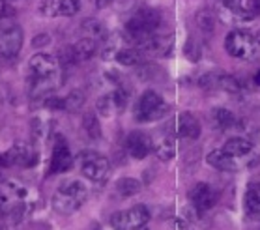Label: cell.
I'll return each mask as SVG.
<instances>
[{"mask_svg":"<svg viewBox=\"0 0 260 230\" xmlns=\"http://www.w3.org/2000/svg\"><path fill=\"white\" fill-rule=\"evenodd\" d=\"M159 26H161V13L155 8H141L125 23V38L137 49L142 42H146L150 36L155 34Z\"/></svg>","mask_w":260,"mask_h":230,"instance_id":"obj_1","label":"cell"},{"mask_svg":"<svg viewBox=\"0 0 260 230\" xmlns=\"http://www.w3.org/2000/svg\"><path fill=\"white\" fill-rule=\"evenodd\" d=\"M88 199V187L81 180H64L53 195V208L58 213H73Z\"/></svg>","mask_w":260,"mask_h":230,"instance_id":"obj_2","label":"cell"},{"mask_svg":"<svg viewBox=\"0 0 260 230\" xmlns=\"http://www.w3.org/2000/svg\"><path fill=\"white\" fill-rule=\"evenodd\" d=\"M226 53L240 60H254L260 54V47L254 36L243 30H232L225 38Z\"/></svg>","mask_w":260,"mask_h":230,"instance_id":"obj_3","label":"cell"},{"mask_svg":"<svg viewBox=\"0 0 260 230\" xmlns=\"http://www.w3.org/2000/svg\"><path fill=\"white\" fill-rule=\"evenodd\" d=\"M167 112H169V105L163 101V97L155 90H146L137 101L135 118L139 122H154L163 118Z\"/></svg>","mask_w":260,"mask_h":230,"instance_id":"obj_4","label":"cell"},{"mask_svg":"<svg viewBox=\"0 0 260 230\" xmlns=\"http://www.w3.org/2000/svg\"><path fill=\"white\" fill-rule=\"evenodd\" d=\"M23 28L17 23L6 21L0 24V58L12 60L23 47Z\"/></svg>","mask_w":260,"mask_h":230,"instance_id":"obj_5","label":"cell"},{"mask_svg":"<svg viewBox=\"0 0 260 230\" xmlns=\"http://www.w3.org/2000/svg\"><path fill=\"white\" fill-rule=\"evenodd\" d=\"M150 219V212L146 206L137 204V206L125 210V212H116L111 217V226L114 230H135L141 228L148 223Z\"/></svg>","mask_w":260,"mask_h":230,"instance_id":"obj_6","label":"cell"},{"mask_svg":"<svg viewBox=\"0 0 260 230\" xmlns=\"http://www.w3.org/2000/svg\"><path fill=\"white\" fill-rule=\"evenodd\" d=\"M79 163H81V172L84 176L94 180V182H101L105 180L109 171H111V165H109V159L105 155H101L98 152H84L81 153L79 157Z\"/></svg>","mask_w":260,"mask_h":230,"instance_id":"obj_7","label":"cell"},{"mask_svg":"<svg viewBox=\"0 0 260 230\" xmlns=\"http://www.w3.org/2000/svg\"><path fill=\"white\" fill-rule=\"evenodd\" d=\"M189 202L191 206L197 208L199 212H208V210H212L215 204H217V191L210 185V183H195L193 187L189 189Z\"/></svg>","mask_w":260,"mask_h":230,"instance_id":"obj_8","label":"cell"},{"mask_svg":"<svg viewBox=\"0 0 260 230\" xmlns=\"http://www.w3.org/2000/svg\"><path fill=\"white\" fill-rule=\"evenodd\" d=\"M38 161L36 157L34 148L24 144V142H19L15 146H12L6 153L0 155V165L10 167V165H19V167H32Z\"/></svg>","mask_w":260,"mask_h":230,"instance_id":"obj_9","label":"cell"},{"mask_svg":"<svg viewBox=\"0 0 260 230\" xmlns=\"http://www.w3.org/2000/svg\"><path fill=\"white\" fill-rule=\"evenodd\" d=\"M127 105V92L124 88H116L113 90L111 94L101 95L98 103H95V109L100 112L101 116L105 118H111L116 112H122Z\"/></svg>","mask_w":260,"mask_h":230,"instance_id":"obj_10","label":"cell"},{"mask_svg":"<svg viewBox=\"0 0 260 230\" xmlns=\"http://www.w3.org/2000/svg\"><path fill=\"white\" fill-rule=\"evenodd\" d=\"M30 77H53L60 75V60L54 54L38 53L28 62Z\"/></svg>","mask_w":260,"mask_h":230,"instance_id":"obj_11","label":"cell"},{"mask_svg":"<svg viewBox=\"0 0 260 230\" xmlns=\"http://www.w3.org/2000/svg\"><path fill=\"white\" fill-rule=\"evenodd\" d=\"M125 148L133 159H144L148 157V153L154 150V141L142 131H133L125 139Z\"/></svg>","mask_w":260,"mask_h":230,"instance_id":"obj_12","label":"cell"},{"mask_svg":"<svg viewBox=\"0 0 260 230\" xmlns=\"http://www.w3.org/2000/svg\"><path fill=\"white\" fill-rule=\"evenodd\" d=\"M172 45H174L172 34H159V32H155V34H152L148 38L146 42H142L137 49L142 54L150 53V54H155V56H167L172 51Z\"/></svg>","mask_w":260,"mask_h":230,"instance_id":"obj_13","label":"cell"},{"mask_svg":"<svg viewBox=\"0 0 260 230\" xmlns=\"http://www.w3.org/2000/svg\"><path fill=\"white\" fill-rule=\"evenodd\" d=\"M73 165V155L70 152V146L66 139L60 137L58 141L54 142L53 155H51V167H49V174H56V172H64L71 169Z\"/></svg>","mask_w":260,"mask_h":230,"instance_id":"obj_14","label":"cell"},{"mask_svg":"<svg viewBox=\"0 0 260 230\" xmlns=\"http://www.w3.org/2000/svg\"><path fill=\"white\" fill-rule=\"evenodd\" d=\"M83 8L81 0H43L42 2V13L45 15H64V17H71L77 15Z\"/></svg>","mask_w":260,"mask_h":230,"instance_id":"obj_15","label":"cell"},{"mask_svg":"<svg viewBox=\"0 0 260 230\" xmlns=\"http://www.w3.org/2000/svg\"><path fill=\"white\" fill-rule=\"evenodd\" d=\"M28 92L32 100H45L60 86V75L53 77H30Z\"/></svg>","mask_w":260,"mask_h":230,"instance_id":"obj_16","label":"cell"},{"mask_svg":"<svg viewBox=\"0 0 260 230\" xmlns=\"http://www.w3.org/2000/svg\"><path fill=\"white\" fill-rule=\"evenodd\" d=\"M174 133L182 139H191L195 141L201 137V124L191 112H182L174 120Z\"/></svg>","mask_w":260,"mask_h":230,"instance_id":"obj_17","label":"cell"},{"mask_svg":"<svg viewBox=\"0 0 260 230\" xmlns=\"http://www.w3.org/2000/svg\"><path fill=\"white\" fill-rule=\"evenodd\" d=\"M206 161L210 167L217 169V171H225V172H234L242 167V161L229 155V153L223 152V150H213V152H210Z\"/></svg>","mask_w":260,"mask_h":230,"instance_id":"obj_18","label":"cell"},{"mask_svg":"<svg viewBox=\"0 0 260 230\" xmlns=\"http://www.w3.org/2000/svg\"><path fill=\"white\" fill-rule=\"evenodd\" d=\"M221 150L242 161V159H247L249 155L253 153V142L249 141V139H245V137H231Z\"/></svg>","mask_w":260,"mask_h":230,"instance_id":"obj_19","label":"cell"},{"mask_svg":"<svg viewBox=\"0 0 260 230\" xmlns=\"http://www.w3.org/2000/svg\"><path fill=\"white\" fill-rule=\"evenodd\" d=\"M243 206H245L249 217L260 219V183H249L247 191H245V199H243Z\"/></svg>","mask_w":260,"mask_h":230,"instance_id":"obj_20","label":"cell"},{"mask_svg":"<svg viewBox=\"0 0 260 230\" xmlns=\"http://www.w3.org/2000/svg\"><path fill=\"white\" fill-rule=\"evenodd\" d=\"M81 30L84 32L86 38L94 40L95 43L105 42L107 38H109V32H107L105 24L101 23V21H98V19H84L83 23H81Z\"/></svg>","mask_w":260,"mask_h":230,"instance_id":"obj_21","label":"cell"},{"mask_svg":"<svg viewBox=\"0 0 260 230\" xmlns=\"http://www.w3.org/2000/svg\"><path fill=\"white\" fill-rule=\"evenodd\" d=\"M212 122L219 131L234 129L238 124L234 112L229 111V109H223V107H219V109H213L212 111Z\"/></svg>","mask_w":260,"mask_h":230,"instance_id":"obj_22","label":"cell"},{"mask_svg":"<svg viewBox=\"0 0 260 230\" xmlns=\"http://www.w3.org/2000/svg\"><path fill=\"white\" fill-rule=\"evenodd\" d=\"M71 49H73L75 62H86V60L94 58V54L98 53V43L94 40H90V38H83Z\"/></svg>","mask_w":260,"mask_h":230,"instance_id":"obj_23","label":"cell"},{"mask_svg":"<svg viewBox=\"0 0 260 230\" xmlns=\"http://www.w3.org/2000/svg\"><path fill=\"white\" fill-rule=\"evenodd\" d=\"M114 58L120 65H125V68H137L144 62V54L135 47H125L120 49L118 53L114 54Z\"/></svg>","mask_w":260,"mask_h":230,"instance_id":"obj_24","label":"cell"},{"mask_svg":"<svg viewBox=\"0 0 260 230\" xmlns=\"http://www.w3.org/2000/svg\"><path fill=\"white\" fill-rule=\"evenodd\" d=\"M154 152L161 161H171L176 153V142L171 135L161 137L159 141L154 144Z\"/></svg>","mask_w":260,"mask_h":230,"instance_id":"obj_25","label":"cell"},{"mask_svg":"<svg viewBox=\"0 0 260 230\" xmlns=\"http://www.w3.org/2000/svg\"><path fill=\"white\" fill-rule=\"evenodd\" d=\"M83 129L90 141H100L101 139V125L95 112H86L83 116Z\"/></svg>","mask_w":260,"mask_h":230,"instance_id":"obj_26","label":"cell"},{"mask_svg":"<svg viewBox=\"0 0 260 230\" xmlns=\"http://www.w3.org/2000/svg\"><path fill=\"white\" fill-rule=\"evenodd\" d=\"M195 23H197V26L202 30V32L210 34V32H213V30H215L217 15H215V12H213V10H208V8H204V10H201V12L195 15Z\"/></svg>","mask_w":260,"mask_h":230,"instance_id":"obj_27","label":"cell"},{"mask_svg":"<svg viewBox=\"0 0 260 230\" xmlns=\"http://www.w3.org/2000/svg\"><path fill=\"white\" fill-rule=\"evenodd\" d=\"M219 88L229 92V94L238 95L245 90V84L234 75H221V73H219Z\"/></svg>","mask_w":260,"mask_h":230,"instance_id":"obj_28","label":"cell"},{"mask_svg":"<svg viewBox=\"0 0 260 230\" xmlns=\"http://www.w3.org/2000/svg\"><path fill=\"white\" fill-rule=\"evenodd\" d=\"M141 187H142L141 182L135 180V178H122V180L116 182V191H118V195L124 196V199L141 193Z\"/></svg>","mask_w":260,"mask_h":230,"instance_id":"obj_29","label":"cell"},{"mask_svg":"<svg viewBox=\"0 0 260 230\" xmlns=\"http://www.w3.org/2000/svg\"><path fill=\"white\" fill-rule=\"evenodd\" d=\"M84 92L83 90H71L70 94L64 97V111L66 112H77L84 105Z\"/></svg>","mask_w":260,"mask_h":230,"instance_id":"obj_30","label":"cell"},{"mask_svg":"<svg viewBox=\"0 0 260 230\" xmlns=\"http://www.w3.org/2000/svg\"><path fill=\"white\" fill-rule=\"evenodd\" d=\"M185 56H187L191 62H197V60H201V56H202L201 43L197 42V40H193V38H191L189 42H187V45H185Z\"/></svg>","mask_w":260,"mask_h":230,"instance_id":"obj_31","label":"cell"},{"mask_svg":"<svg viewBox=\"0 0 260 230\" xmlns=\"http://www.w3.org/2000/svg\"><path fill=\"white\" fill-rule=\"evenodd\" d=\"M199 86L204 90H215L219 88V73H206L199 79Z\"/></svg>","mask_w":260,"mask_h":230,"instance_id":"obj_32","label":"cell"},{"mask_svg":"<svg viewBox=\"0 0 260 230\" xmlns=\"http://www.w3.org/2000/svg\"><path fill=\"white\" fill-rule=\"evenodd\" d=\"M43 107H47L51 111H64V97H58V95H47L43 100Z\"/></svg>","mask_w":260,"mask_h":230,"instance_id":"obj_33","label":"cell"},{"mask_svg":"<svg viewBox=\"0 0 260 230\" xmlns=\"http://www.w3.org/2000/svg\"><path fill=\"white\" fill-rule=\"evenodd\" d=\"M242 8L251 17H260V0H243Z\"/></svg>","mask_w":260,"mask_h":230,"instance_id":"obj_34","label":"cell"},{"mask_svg":"<svg viewBox=\"0 0 260 230\" xmlns=\"http://www.w3.org/2000/svg\"><path fill=\"white\" fill-rule=\"evenodd\" d=\"M49 42H51L49 34H38L34 40H32V45H34V47H45Z\"/></svg>","mask_w":260,"mask_h":230,"instance_id":"obj_35","label":"cell"},{"mask_svg":"<svg viewBox=\"0 0 260 230\" xmlns=\"http://www.w3.org/2000/svg\"><path fill=\"white\" fill-rule=\"evenodd\" d=\"M114 0H95V6L98 8H107V6H111Z\"/></svg>","mask_w":260,"mask_h":230,"instance_id":"obj_36","label":"cell"},{"mask_svg":"<svg viewBox=\"0 0 260 230\" xmlns=\"http://www.w3.org/2000/svg\"><path fill=\"white\" fill-rule=\"evenodd\" d=\"M253 83L256 84V86H260V70L256 71V75L253 77Z\"/></svg>","mask_w":260,"mask_h":230,"instance_id":"obj_37","label":"cell"},{"mask_svg":"<svg viewBox=\"0 0 260 230\" xmlns=\"http://www.w3.org/2000/svg\"><path fill=\"white\" fill-rule=\"evenodd\" d=\"M4 10H6V0H0V17H2Z\"/></svg>","mask_w":260,"mask_h":230,"instance_id":"obj_38","label":"cell"},{"mask_svg":"<svg viewBox=\"0 0 260 230\" xmlns=\"http://www.w3.org/2000/svg\"><path fill=\"white\" fill-rule=\"evenodd\" d=\"M254 40H256V43H258V47H260V30L256 32V36H254Z\"/></svg>","mask_w":260,"mask_h":230,"instance_id":"obj_39","label":"cell"},{"mask_svg":"<svg viewBox=\"0 0 260 230\" xmlns=\"http://www.w3.org/2000/svg\"><path fill=\"white\" fill-rule=\"evenodd\" d=\"M135 230H150V228H148L146 224H144V226H141V228H135Z\"/></svg>","mask_w":260,"mask_h":230,"instance_id":"obj_40","label":"cell"}]
</instances>
